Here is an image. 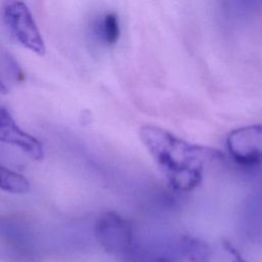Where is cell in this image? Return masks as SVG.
Segmentation results:
<instances>
[{
  "label": "cell",
  "instance_id": "obj_2",
  "mask_svg": "<svg viewBox=\"0 0 262 262\" xmlns=\"http://www.w3.org/2000/svg\"><path fill=\"white\" fill-rule=\"evenodd\" d=\"M2 15L8 33L17 43L38 55L45 54L44 39L30 8L25 2H4Z\"/></svg>",
  "mask_w": 262,
  "mask_h": 262
},
{
  "label": "cell",
  "instance_id": "obj_7",
  "mask_svg": "<svg viewBox=\"0 0 262 262\" xmlns=\"http://www.w3.org/2000/svg\"><path fill=\"white\" fill-rule=\"evenodd\" d=\"M0 186L3 191L10 193H26L30 190V181L26 176L19 174L5 166L0 170Z\"/></svg>",
  "mask_w": 262,
  "mask_h": 262
},
{
  "label": "cell",
  "instance_id": "obj_6",
  "mask_svg": "<svg viewBox=\"0 0 262 262\" xmlns=\"http://www.w3.org/2000/svg\"><path fill=\"white\" fill-rule=\"evenodd\" d=\"M25 79L24 72L14 57L4 49L1 50V92H8L13 86L23 82Z\"/></svg>",
  "mask_w": 262,
  "mask_h": 262
},
{
  "label": "cell",
  "instance_id": "obj_10",
  "mask_svg": "<svg viewBox=\"0 0 262 262\" xmlns=\"http://www.w3.org/2000/svg\"><path fill=\"white\" fill-rule=\"evenodd\" d=\"M224 247L226 249V251L229 253L230 255V259H231V262H248L238 252L236 249H234L230 244L226 243L224 244Z\"/></svg>",
  "mask_w": 262,
  "mask_h": 262
},
{
  "label": "cell",
  "instance_id": "obj_4",
  "mask_svg": "<svg viewBox=\"0 0 262 262\" xmlns=\"http://www.w3.org/2000/svg\"><path fill=\"white\" fill-rule=\"evenodd\" d=\"M226 146L232 159L239 165L259 164L262 162V124L232 130L226 137Z\"/></svg>",
  "mask_w": 262,
  "mask_h": 262
},
{
  "label": "cell",
  "instance_id": "obj_9",
  "mask_svg": "<svg viewBox=\"0 0 262 262\" xmlns=\"http://www.w3.org/2000/svg\"><path fill=\"white\" fill-rule=\"evenodd\" d=\"M185 251L187 259L192 260V262H209L211 259V249L203 241L189 239L186 242Z\"/></svg>",
  "mask_w": 262,
  "mask_h": 262
},
{
  "label": "cell",
  "instance_id": "obj_5",
  "mask_svg": "<svg viewBox=\"0 0 262 262\" xmlns=\"http://www.w3.org/2000/svg\"><path fill=\"white\" fill-rule=\"evenodd\" d=\"M0 138L2 142L19 148L33 160L41 161L44 158L42 143L24 131L4 106L0 110Z\"/></svg>",
  "mask_w": 262,
  "mask_h": 262
},
{
  "label": "cell",
  "instance_id": "obj_1",
  "mask_svg": "<svg viewBox=\"0 0 262 262\" xmlns=\"http://www.w3.org/2000/svg\"><path fill=\"white\" fill-rule=\"evenodd\" d=\"M139 136L169 185L177 191L196 188L205 168L223 159L220 150L188 142L159 126L143 125Z\"/></svg>",
  "mask_w": 262,
  "mask_h": 262
},
{
  "label": "cell",
  "instance_id": "obj_11",
  "mask_svg": "<svg viewBox=\"0 0 262 262\" xmlns=\"http://www.w3.org/2000/svg\"><path fill=\"white\" fill-rule=\"evenodd\" d=\"M152 262H171V261L168 260V259H165V258H159V259H156Z\"/></svg>",
  "mask_w": 262,
  "mask_h": 262
},
{
  "label": "cell",
  "instance_id": "obj_8",
  "mask_svg": "<svg viewBox=\"0 0 262 262\" xmlns=\"http://www.w3.org/2000/svg\"><path fill=\"white\" fill-rule=\"evenodd\" d=\"M98 33L107 45H114L120 38L121 29L118 15L115 12L105 13L99 21Z\"/></svg>",
  "mask_w": 262,
  "mask_h": 262
},
{
  "label": "cell",
  "instance_id": "obj_3",
  "mask_svg": "<svg viewBox=\"0 0 262 262\" xmlns=\"http://www.w3.org/2000/svg\"><path fill=\"white\" fill-rule=\"evenodd\" d=\"M95 236L105 252L114 255L127 253L133 243V227L117 212H104L95 222Z\"/></svg>",
  "mask_w": 262,
  "mask_h": 262
}]
</instances>
